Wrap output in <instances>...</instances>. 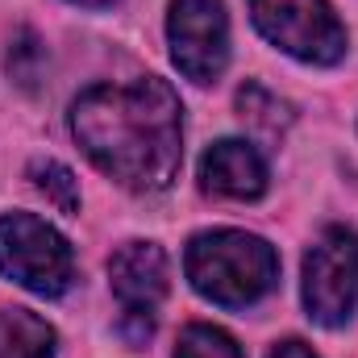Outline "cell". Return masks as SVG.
Returning <instances> with one entry per match:
<instances>
[{
	"label": "cell",
	"mask_w": 358,
	"mask_h": 358,
	"mask_svg": "<svg viewBox=\"0 0 358 358\" xmlns=\"http://www.w3.org/2000/svg\"><path fill=\"white\" fill-rule=\"evenodd\" d=\"M71 134L92 163L129 192H163L183 159V108L159 76L96 84L71 104Z\"/></svg>",
	"instance_id": "1"
},
{
	"label": "cell",
	"mask_w": 358,
	"mask_h": 358,
	"mask_svg": "<svg viewBox=\"0 0 358 358\" xmlns=\"http://www.w3.org/2000/svg\"><path fill=\"white\" fill-rule=\"evenodd\" d=\"M183 267L192 287L225 308H250L279 283V255L259 234L208 229L187 242Z\"/></svg>",
	"instance_id": "2"
},
{
	"label": "cell",
	"mask_w": 358,
	"mask_h": 358,
	"mask_svg": "<svg viewBox=\"0 0 358 358\" xmlns=\"http://www.w3.org/2000/svg\"><path fill=\"white\" fill-rule=\"evenodd\" d=\"M0 275L38 296H63L76 279V255L42 217L8 213L0 217Z\"/></svg>",
	"instance_id": "3"
},
{
	"label": "cell",
	"mask_w": 358,
	"mask_h": 358,
	"mask_svg": "<svg viewBox=\"0 0 358 358\" xmlns=\"http://www.w3.org/2000/svg\"><path fill=\"white\" fill-rule=\"evenodd\" d=\"M263 38L300 63L329 67L346 55V29L329 0H250Z\"/></svg>",
	"instance_id": "4"
},
{
	"label": "cell",
	"mask_w": 358,
	"mask_h": 358,
	"mask_svg": "<svg viewBox=\"0 0 358 358\" xmlns=\"http://www.w3.org/2000/svg\"><path fill=\"white\" fill-rule=\"evenodd\" d=\"M304 308L317 325H346L358 308V234L329 225L304 255Z\"/></svg>",
	"instance_id": "5"
},
{
	"label": "cell",
	"mask_w": 358,
	"mask_h": 358,
	"mask_svg": "<svg viewBox=\"0 0 358 358\" xmlns=\"http://www.w3.org/2000/svg\"><path fill=\"white\" fill-rule=\"evenodd\" d=\"M167 42L176 67L196 80L213 84L229 63V17L221 0H171Z\"/></svg>",
	"instance_id": "6"
},
{
	"label": "cell",
	"mask_w": 358,
	"mask_h": 358,
	"mask_svg": "<svg viewBox=\"0 0 358 358\" xmlns=\"http://www.w3.org/2000/svg\"><path fill=\"white\" fill-rule=\"evenodd\" d=\"M167 255L155 242H125L108 259V283L125 313H150L167 296Z\"/></svg>",
	"instance_id": "7"
},
{
	"label": "cell",
	"mask_w": 358,
	"mask_h": 358,
	"mask_svg": "<svg viewBox=\"0 0 358 358\" xmlns=\"http://www.w3.org/2000/svg\"><path fill=\"white\" fill-rule=\"evenodd\" d=\"M200 187L213 196H225V200H259L267 192V163L250 142L225 138L204 150Z\"/></svg>",
	"instance_id": "8"
},
{
	"label": "cell",
	"mask_w": 358,
	"mask_h": 358,
	"mask_svg": "<svg viewBox=\"0 0 358 358\" xmlns=\"http://www.w3.org/2000/svg\"><path fill=\"white\" fill-rule=\"evenodd\" d=\"M0 358H55V329L29 308L0 304Z\"/></svg>",
	"instance_id": "9"
},
{
	"label": "cell",
	"mask_w": 358,
	"mask_h": 358,
	"mask_svg": "<svg viewBox=\"0 0 358 358\" xmlns=\"http://www.w3.org/2000/svg\"><path fill=\"white\" fill-rule=\"evenodd\" d=\"M29 179H34V187H38L59 213H67V217L80 213V183H76V176H71L63 163H55V159H34V163H29Z\"/></svg>",
	"instance_id": "10"
},
{
	"label": "cell",
	"mask_w": 358,
	"mask_h": 358,
	"mask_svg": "<svg viewBox=\"0 0 358 358\" xmlns=\"http://www.w3.org/2000/svg\"><path fill=\"white\" fill-rule=\"evenodd\" d=\"M238 108H242V121L259 125L263 134H279V129L292 125V108L279 96H271L267 88H259V84H246L238 92Z\"/></svg>",
	"instance_id": "11"
},
{
	"label": "cell",
	"mask_w": 358,
	"mask_h": 358,
	"mask_svg": "<svg viewBox=\"0 0 358 358\" xmlns=\"http://www.w3.org/2000/svg\"><path fill=\"white\" fill-rule=\"evenodd\" d=\"M176 358H246V355L225 329H217V325H187L179 334Z\"/></svg>",
	"instance_id": "12"
},
{
	"label": "cell",
	"mask_w": 358,
	"mask_h": 358,
	"mask_svg": "<svg viewBox=\"0 0 358 358\" xmlns=\"http://www.w3.org/2000/svg\"><path fill=\"white\" fill-rule=\"evenodd\" d=\"M42 46H38V38L29 34V29H21L17 34V46L8 50V71H13V80L21 84V88H34L38 84V67H42Z\"/></svg>",
	"instance_id": "13"
},
{
	"label": "cell",
	"mask_w": 358,
	"mask_h": 358,
	"mask_svg": "<svg viewBox=\"0 0 358 358\" xmlns=\"http://www.w3.org/2000/svg\"><path fill=\"white\" fill-rule=\"evenodd\" d=\"M267 358H317V355H313L304 342H296V338H292V342H279V346H275Z\"/></svg>",
	"instance_id": "14"
},
{
	"label": "cell",
	"mask_w": 358,
	"mask_h": 358,
	"mask_svg": "<svg viewBox=\"0 0 358 358\" xmlns=\"http://www.w3.org/2000/svg\"><path fill=\"white\" fill-rule=\"evenodd\" d=\"M76 4H84V8H108L113 0H76Z\"/></svg>",
	"instance_id": "15"
}]
</instances>
